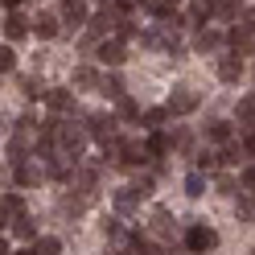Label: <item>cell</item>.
<instances>
[{
    "instance_id": "obj_26",
    "label": "cell",
    "mask_w": 255,
    "mask_h": 255,
    "mask_svg": "<svg viewBox=\"0 0 255 255\" xmlns=\"http://www.w3.org/2000/svg\"><path fill=\"white\" fill-rule=\"evenodd\" d=\"M99 95H107V99H124V74L120 70H111V74H103V87H99Z\"/></svg>"
},
{
    "instance_id": "obj_30",
    "label": "cell",
    "mask_w": 255,
    "mask_h": 255,
    "mask_svg": "<svg viewBox=\"0 0 255 255\" xmlns=\"http://www.w3.org/2000/svg\"><path fill=\"white\" fill-rule=\"evenodd\" d=\"M12 235H17L21 243H37V239H41V235H37V227H33V218H29V214L12 222Z\"/></svg>"
},
{
    "instance_id": "obj_38",
    "label": "cell",
    "mask_w": 255,
    "mask_h": 255,
    "mask_svg": "<svg viewBox=\"0 0 255 255\" xmlns=\"http://www.w3.org/2000/svg\"><path fill=\"white\" fill-rule=\"evenodd\" d=\"M140 45H144V50H165V29H148V33H140Z\"/></svg>"
},
{
    "instance_id": "obj_18",
    "label": "cell",
    "mask_w": 255,
    "mask_h": 255,
    "mask_svg": "<svg viewBox=\"0 0 255 255\" xmlns=\"http://www.w3.org/2000/svg\"><path fill=\"white\" fill-rule=\"evenodd\" d=\"M29 29H33V25H29L17 8H8V12H4V41H21Z\"/></svg>"
},
{
    "instance_id": "obj_16",
    "label": "cell",
    "mask_w": 255,
    "mask_h": 255,
    "mask_svg": "<svg viewBox=\"0 0 255 255\" xmlns=\"http://www.w3.org/2000/svg\"><path fill=\"white\" fill-rule=\"evenodd\" d=\"M243 78V58L239 54H222L218 58V83H239Z\"/></svg>"
},
{
    "instance_id": "obj_31",
    "label": "cell",
    "mask_w": 255,
    "mask_h": 255,
    "mask_svg": "<svg viewBox=\"0 0 255 255\" xmlns=\"http://www.w3.org/2000/svg\"><path fill=\"white\" fill-rule=\"evenodd\" d=\"M235 116H239V124H247V128L255 124V91H251V95H243V99L235 103Z\"/></svg>"
},
{
    "instance_id": "obj_50",
    "label": "cell",
    "mask_w": 255,
    "mask_h": 255,
    "mask_svg": "<svg viewBox=\"0 0 255 255\" xmlns=\"http://www.w3.org/2000/svg\"><path fill=\"white\" fill-rule=\"evenodd\" d=\"M251 255H255V251H251Z\"/></svg>"
},
{
    "instance_id": "obj_7",
    "label": "cell",
    "mask_w": 255,
    "mask_h": 255,
    "mask_svg": "<svg viewBox=\"0 0 255 255\" xmlns=\"http://www.w3.org/2000/svg\"><path fill=\"white\" fill-rule=\"evenodd\" d=\"M144 161H152V156H148V144H136V140H124V148H120V156H116L111 165H116V169H140Z\"/></svg>"
},
{
    "instance_id": "obj_39",
    "label": "cell",
    "mask_w": 255,
    "mask_h": 255,
    "mask_svg": "<svg viewBox=\"0 0 255 255\" xmlns=\"http://www.w3.org/2000/svg\"><path fill=\"white\" fill-rule=\"evenodd\" d=\"M218 156H222V165H239V161H247L243 144H227V148H218Z\"/></svg>"
},
{
    "instance_id": "obj_2",
    "label": "cell",
    "mask_w": 255,
    "mask_h": 255,
    "mask_svg": "<svg viewBox=\"0 0 255 255\" xmlns=\"http://www.w3.org/2000/svg\"><path fill=\"white\" fill-rule=\"evenodd\" d=\"M83 128L91 132V140H99V148L111 144V140H120V116H103V111H95V116L83 120Z\"/></svg>"
},
{
    "instance_id": "obj_1",
    "label": "cell",
    "mask_w": 255,
    "mask_h": 255,
    "mask_svg": "<svg viewBox=\"0 0 255 255\" xmlns=\"http://www.w3.org/2000/svg\"><path fill=\"white\" fill-rule=\"evenodd\" d=\"M87 140H91L87 128H74V120H62V132H58V148H62V156H70V161L78 165V161H83Z\"/></svg>"
},
{
    "instance_id": "obj_43",
    "label": "cell",
    "mask_w": 255,
    "mask_h": 255,
    "mask_svg": "<svg viewBox=\"0 0 255 255\" xmlns=\"http://www.w3.org/2000/svg\"><path fill=\"white\" fill-rule=\"evenodd\" d=\"M136 33H140V29H136V21H132V17H124V21H120V29H116V37H120V41H132Z\"/></svg>"
},
{
    "instance_id": "obj_36",
    "label": "cell",
    "mask_w": 255,
    "mask_h": 255,
    "mask_svg": "<svg viewBox=\"0 0 255 255\" xmlns=\"http://www.w3.org/2000/svg\"><path fill=\"white\" fill-rule=\"evenodd\" d=\"M21 91H25V99H45V95H50V91L41 87V78H33V74L21 78Z\"/></svg>"
},
{
    "instance_id": "obj_5",
    "label": "cell",
    "mask_w": 255,
    "mask_h": 255,
    "mask_svg": "<svg viewBox=\"0 0 255 255\" xmlns=\"http://www.w3.org/2000/svg\"><path fill=\"white\" fill-rule=\"evenodd\" d=\"M91 202H95V194H87V189H78V194L66 189V194L58 198V214H62V218H78V214H87Z\"/></svg>"
},
{
    "instance_id": "obj_6",
    "label": "cell",
    "mask_w": 255,
    "mask_h": 255,
    "mask_svg": "<svg viewBox=\"0 0 255 255\" xmlns=\"http://www.w3.org/2000/svg\"><path fill=\"white\" fill-rule=\"evenodd\" d=\"M198 103H202V95L194 91V87H177L169 95V116H189V111H198Z\"/></svg>"
},
{
    "instance_id": "obj_42",
    "label": "cell",
    "mask_w": 255,
    "mask_h": 255,
    "mask_svg": "<svg viewBox=\"0 0 255 255\" xmlns=\"http://www.w3.org/2000/svg\"><path fill=\"white\" fill-rule=\"evenodd\" d=\"M214 189H218V194H239L243 185H239L235 177H227V173H218V177H214Z\"/></svg>"
},
{
    "instance_id": "obj_10",
    "label": "cell",
    "mask_w": 255,
    "mask_h": 255,
    "mask_svg": "<svg viewBox=\"0 0 255 255\" xmlns=\"http://www.w3.org/2000/svg\"><path fill=\"white\" fill-rule=\"evenodd\" d=\"M148 231H152L156 239H173V235H177V218H173L165 206H156L152 218H148Z\"/></svg>"
},
{
    "instance_id": "obj_27",
    "label": "cell",
    "mask_w": 255,
    "mask_h": 255,
    "mask_svg": "<svg viewBox=\"0 0 255 255\" xmlns=\"http://www.w3.org/2000/svg\"><path fill=\"white\" fill-rule=\"evenodd\" d=\"M235 218L255 222V194H235Z\"/></svg>"
},
{
    "instance_id": "obj_3",
    "label": "cell",
    "mask_w": 255,
    "mask_h": 255,
    "mask_svg": "<svg viewBox=\"0 0 255 255\" xmlns=\"http://www.w3.org/2000/svg\"><path fill=\"white\" fill-rule=\"evenodd\" d=\"M185 247H189V255L214 251V247H218V231L206 227V222H189V227H185Z\"/></svg>"
},
{
    "instance_id": "obj_48",
    "label": "cell",
    "mask_w": 255,
    "mask_h": 255,
    "mask_svg": "<svg viewBox=\"0 0 255 255\" xmlns=\"http://www.w3.org/2000/svg\"><path fill=\"white\" fill-rule=\"evenodd\" d=\"M17 4H21V0H4V12H8V8H17Z\"/></svg>"
},
{
    "instance_id": "obj_49",
    "label": "cell",
    "mask_w": 255,
    "mask_h": 255,
    "mask_svg": "<svg viewBox=\"0 0 255 255\" xmlns=\"http://www.w3.org/2000/svg\"><path fill=\"white\" fill-rule=\"evenodd\" d=\"M12 255H37V251H12Z\"/></svg>"
},
{
    "instance_id": "obj_19",
    "label": "cell",
    "mask_w": 255,
    "mask_h": 255,
    "mask_svg": "<svg viewBox=\"0 0 255 255\" xmlns=\"http://www.w3.org/2000/svg\"><path fill=\"white\" fill-rule=\"evenodd\" d=\"M169 152H177L173 132H152L148 136V156H152V161H161V156H169Z\"/></svg>"
},
{
    "instance_id": "obj_20",
    "label": "cell",
    "mask_w": 255,
    "mask_h": 255,
    "mask_svg": "<svg viewBox=\"0 0 255 255\" xmlns=\"http://www.w3.org/2000/svg\"><path fill=\"white\" fill-rule=\"evenodd\" d=\"M0 218L4 222H17V218H25V198L12 189V194H4V202H0Z\"/></svg>"
},
{
    "instance_id": "obj_8",
    "label": "cell",
    "mask_w": 255,
    "mask_h": 255,
    "mask_svg": "<svg viewBox=\"0 0 255 255\" xmlns=\"http://www.w3.org/2000/svg\"><path fill=\"white\" fill-rule=\"evenodd\" d=\"M140 202H144V194L136 189V181H132V185H120V189H111V206H116V214H128V210H136Z\"/></svg>"
},
{
    "instance_id": "obj_22",
    "label": "cell",
    "mask_w": 255,
    "mask_h": 255,
    "mask_svg": "<svg viewBox=\"0 0 255 255\" xmlns=\"http://www.w3.org/2000/svg\"><path fill=\"white\" fill-rule=\"evenodd\" d=\"M185 17H189V25H206V21H210L214 17V0H189V12H185Z\"/></svg>"
},
{
    "instance_id": "obj_33",
    "label": "cell",
    "mask_w": 255,
    "mask_h": 255,
    "mask_svg": "<svg viewBox=\"0 0 255 255\" xmlns=\"http://www.w3.org/2000/svg\"><path fill=\"white\" fill-rule=\"evenodd\" d=\"M148 12L161 17V21H173L177 17V0H148Z\"/></svg>"
},
{
    "instance_id": "obj_37",
    "label": "cell",
    "mask_w": 255,
    "mask_h": 255,
    "mask_svg": "<svg viewBox=\"0 0 255 255\" xmlns=\"http://www.w3.org/2000/svg\"><path fill=\"white\" fill-rule=\"evenodd\" d=\"M33 251H37V255H58V251H62V239H58V235H41L37 243H33Z\"/></svg>"
},
{
    "instance_id": "obj_28",
    "label": "cell",
    "mask_w": 255,
    "mask_h": 255,
    "mask_svg": "<svg viewBox=\"0 0 255 255\" xmlns=\"http://www.w3.org/2000/svg\"><path fill=\"white\" fill-rule=\"evenodd\" d=\"M181 189H185L189 198H202V194H206V173H202V169H189L185 181H181Z\"/></svg>"
},
{
    "instance_id": "obj_14",
    "label": "cell",
    "mask_w": 255,
    "mask_h": 255,
    "mask_svg": "<svg viewBox=\"0 0 255 255\" xmlns=\"http://www.w3.org/2000/svg\"><path fill=\"white\" fill-rule=\"evenodd\" d=\"M206 140H210V144H218V148L235 144V128H231V120H210V124H206Z\"/></svg>"
},
{
    "instance_id": "obj_32",
    "label": "cell",
    "mask_w": 255,
    "mask_h": 255,
    "mask_svg": "<svg viewBox=\"0 0 255 255\" xmlns=\"http://www.w3.org/2000/svg\"><path fill=\"white\" fill-rule=\"evenodd\" d=\"M29 148H25V140H17V136H12L8 140V148H4V156H8V165L12 169H17V165H29V156H25Z\"/></svg>"
},
{
    "instance_id": "obj_40",
    "label": "cell",
    "mask_w": 255,
    "mask_h": 255,
    "mask_svg": "<svg viewBox=\"0 0 255 255\" xmlns=\"http://www.w3.org/2000/svg\"><path fill=\"white\" fill-rule=\"evenodd\" d=\"M239 185H243V194H255V161L243 165V173H239Z\"/></svg>"
},
{
    "instance_id": "obj_47",
    "label": "cell",
    "mask_w": 255,
    "mask_h": 255,
    "mask_svg": "<svg viewBox=\"0 0 255 255\" xmlns=\"http://www.w3.org/2000/svg\"><path fill=\"white\" fill-rule=\"evenodd\" d=\"M243 152H247V161H255V132L243 136Z\"/></svg>"
},
{
    "instance_id": "obj_45",
    "label": "cell",
    "mask_w": 255,
    "mask_h": 255,
    "mask_svg": "<svg viewBox=\"0 0 255 255\" xmlns=\"http://www.w3.org/2000/svg\"><path fill=\"white\" fill-rule=\"evenodd\" d=\"M239 29L255 37V8H243V17H239Z\"/></svg>"
},
{
    "instance_id": "obj_23",
    "label": "cell",
    "mask_w": 255,
    "mask_h": 255,
    "mask_svg": "<svg viewBox=\"0 0 255 255\" xmlns=\"http://www.w3.org/2000/svg\"><path fill=\"white\" fill-rule=\"evenodd\" d=\"M227 45H231V54H239V58L255 54V41H251V33H243V29H231V33H227Z\"/></svg>"
},
{
    "instance_id": "obj_21",
    "label": "cell",
    "mask_w": 255,
    "mask_h": 255,
    "mask_svg": "<svg viewBox=\"0 0 255 255\" xmlns=\"http://www.w3.org/2000/svg\"><path fill=\"white\" fill-rule=\"evenodd\" d=\"M103 235H107V239H111V243H116V247L124 251L128 243H132V235H136V231H128V227H124V222H120V218H107V222H103Z\"/></svg>"
},
{
    "instance_id": "obj_12",
    "label": "cell",
    "mask_w": 255,
    "mask_h": 255,
    "mask_svg": "<svg viewBox=\"0 0 255 255\" xmlns=\"http://www.w3.org/2000/svg\"><path fill=\"white\" fill-rule=\"evenodd\" d=\"M45 181V169L41 165H17L12 169V189H33Z\"/></svg>"
},
{
    "instance_id": "obj_34",
    "label": "cell",
    "mask_w": 255,
    "mask_h": 255,
    "mask_svg": "<svg viewBox=\"0 0 255 255\" xmlns=\"http://www.w3.org/2000/svg\"><path fill=\"white\" fill-rule=\"evenodd\" d=\"M194 169H202V173H218V169H222V156H218V152H194Z\"/></svg>"
},
{
    "instance_id": "obj_35",
    "label": "cell",
    "mask_w": 255,
    "mask_h": 255,
    "mask_svg": "<svg viewBox=\"0 0 255 255\" xmlns=\"http://www.w3.org/2000/svg\"><path fill=\"white\" fill-rule=\"evenodd\" d=\"M214 17L222 21H239L243 12H239V0H214Z\"/></svg>"
},
{
    "instance_id": "obj_9",
    "label": "cell",
    "mask_w": 255,
    "mask_h": 255,
    "mask_svg": "<svg viewBox=\"0 0 255 255\" xmlns=\"http://www.w3.org/2000/svg\"><path fill=\"white\" fill-rule=\"evenodd\" d=\"M222 45H227V33H218V29H210V25H202L194 33V50L198 54H218Z\"/></svg>"
},
{
    "instance_id": "obj_17",
    "label": "cell",
    "mask_w": 255,
    "mask_h": 255,
    "mask_svg": "<svg viewBox=\"0 0 255 255\" xmlns=\"http://www.w3.org/2000/svg\"><path fill=\"white\" fill-rule=\"evenodd\" d=\"M74 87L78 91H99L103 87V74L91 66V62H83V66H74Z\"/></svg>"
},
{
    "instance_id": "obj_24",
    "label": "cell",
    "mask_w": 255,
    "mask_h": 255,
    "mask_svg": "<svg viewBox=\"0 0 255 255\" xmlns=\"http://www.w3.org/2000/svg\"><path fill=\"white\" fill-rule=\"evenodd\" d=\"M74 189H87V194H95V189H99V169H95V165H78V173H74Z\"/></svg>"
},
{
    "instance_id": "obj_11",
    "label": "cell",
    "mask_w": 255,
    "mask_h": 255,
    "mask_svg": "<svg viewBox=\"0 0 255 255\" xmlns=\"http://www.w3.org/2000/svg\"><path fill=\"white\" fill-rule=\"evenodd\" d=\"M95 58H99L103 66H111V70H120V66H124V58H128V54H124V41H120V37H111V41H99Z\"/></svg>"
},
{
    "instance_id": "obj_44",
    "label": "cell",
    "mask_w": 255,
    "mask_h": 255,
    "mask_svg": "<svg viewBox=\"0 0 255 255\" xmlns=\"http://www.w3.org/2000/svg\"><path fill=\"white\" fill-rule=\"evenodd\" d=\"M173 144H177V152H194V136L189 132H173Z\"/></svg>"
},
{
    "instance_id": "obj_25",
    "label": "cell",
    "mask_w": 255,
    "mask_h": 255,
    "mask_svg": "<svg viewBox=\"0 0 255 255\" xmlns=\"http://www.w3.org/2000/svg\"><path fill=\"white\" fill-rule=\"evenodd\" d=\"M140 120H144V128H148V132H165V124H169L173 116H169V107H148Z\"/></svg>"
},
{
    "instance_id": "obj_46",
    "label": "cell",
    "mask_w": 255,
    "mask_h": 255,
    "mask_svg": "<svg viewBox=\"0 0 255 255\" xmlns=\"http://www.w3.org/2000/svg\"><path fill=\"white\" fill-rule=\"evenodd\" d=\"M152 185H156V181H152V173H140V177H136V189H140L144 198L152 194Z\"/></svg>"
},
{
    "instance_id": "obj_13",
    "label": "cell",
    "mask_w": 255,
    "mask_h": 255,
    "mask_svg": "<svg viewBox=\"0 0 255 255\" xmlns=\"http://www.w3.org/2000/svg\"><path fill=\"white\" fill-rule=\"evenodd\" d=\"M33 33L41 41H54L62 33V17H58V12H37V17H33Z\"/></svg>"
},
{
    "instance_id": "obj_29",
    "label": "cell",
    "mask_w": 255,
    "mask_h": 255,
    "mask_svg": "<svg viewBox=\"0 0 255 255\" xmlns=\"http://www.w3.org/2000/svg\"><path fill=\"white\" fill-rule=\"evenodd\" d=\"M116 116H120V124H128V120H140L144 111H140V103L132 95H124V99H116Z\"/></svg>"
},
{
    "instance_id": "obj_15",
    "label": "cell",
    "mask_w": 255,
    "mask_h": 255,
    "mask_svg": "<svg viewBox=\"0 0 255 255\" xmlns=\"http://www.w3.org/2000/svg\"><path fill=\"white\" fill-rule=\"evenodd\" d=\"M45 107H50L54 116H70V111H74V91H66V87H54L50 95H45Z\"/></svg>"
},
{
    "instance_id": "obj_41",
    "label": "cell",
    "mask_w": 255,
    "mask_h": 255,
    "mask_svg": "<svg viewBox=\"0 0 255 255\" xmlns=\"http://www.w3.org/2000/svg\"><path fill=\"white\" fill-rule=\"evenodd\" d=\"M17 70V54H12V45L4 41V50H0V74H12Z\"/></svg>"
},
{
    "instance_id": "obj_4",
    "label": "cell",
    "mask_w": 255,
    "mask_h": 255,
    "mask_svg": "<svg viewBox=\"0 0 255 255\" xmlns=\"http://www.w3.org/2000/svg\"><path fill=\"white\" fill-rule=\"evenodd\" d=\"M58 17H62V25H66L70 33H78V29H87V25H91L87 0H62V4H58Z\"/></svg>"
}]
</instances>
